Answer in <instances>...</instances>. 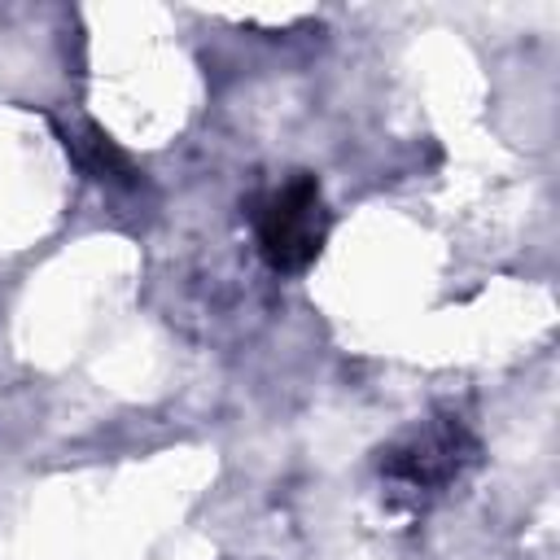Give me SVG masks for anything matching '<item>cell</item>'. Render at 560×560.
I'll return each mask as SVG.
<instances>
[{
	"instance_id": "obj_3",
	"label": "cell",
	"mask_w": 560,
	"mask_h": 560,
	"mask_svg": "<svg viewBox=\"0 0 560 560\" xmlns=\"http://www.w3.org/2000/svg\"><path fill=\"white\" fill-rule=\"evenodd\" d=\"M83 162H88V171L101 175V179H131V162H127V158L114 149V140L101 136V131H88V140H83Z\"/></svg>"
},
{
	"instance_id": "obj_2",
	"label": "cell",
	"mask_w": 560,
	"mask_h": 560,
	"mask_svg": "<svg viewBox=\"0 0 560 560\" xmlns=\"http://www.w3.org/2000/svg\"><path fill=\"white\" fill-rule=\"evenodd\" d=\"M472 455H477V442L459 420H429L424 429L407 433L381 455V477L394 486V494L424 499L459 481Z\"/></svg>"
},
{
	"instance_id": "obj_1",
	"label": "cell",
	"mask_w": 560,
	"mask_h": 560,
	"mask_svg": "<svg viewBox=\"0 0 560 560\" xmlns=\"http://www.w3.org/2000/svg\"><path fill=\"white\" fill-rule=\"evenodd\" d=\"M254 236L271 271H284V276L306 271L319 258L328 236V210L315 175H293L280 188H271L254 206Z\"/></svg>"
}]
</instances>
